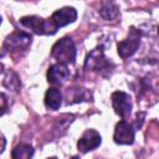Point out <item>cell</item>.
<instances>
[{
    "instance_id": "obj_1",
    "label": "cell",
    "mask_w": 159,
    "mask_h": 159,
    "mask_svg": "<svg viewBox=\"0 0 159 159\" xmlns=\"http://www.w3.org/2000/svg\"><path fill=\"white\" fill-rule=\"evenodd\" d=\"M51 55L55 60H57V62L66 63V65L73 63L75 58H76V47H75L72 39L63 37V39L58 40L52 46Z\"/></svg>"
},
{
    "instance_id": "obj_2",
    "label": "cell",
    "mask_w": 159,
    "mask_h": 159,
    "mask_svg": "<svg viewBox=\"0 0 159 159\" xmlns=\"http://www.w3.org/2000/svg\"><path fill=\"white\" fill-rule=\"evenodd\" d=\"M20 22L25 27L32 30L35 34H39V35H52L57 31V27L51 19L43 20L39 16H26V17H22Z\"/></svg>"
},
{
    "instance_id": "obj_3",
    "label": "cell",
    "mask_w": 159,
    "mask_h": 159,
    "mask_svg": "<svg viewBox=\"0 0 159 159\" xmlns=\"http://www.w3.org/2000/svg\"><path fill=\"white\" fill-rule=\"evenodd\" d=\"M139 45H140V32L137 29L130 27L128 36L123 41H120L117 46L118 55L122 58H128L137 52Z\"/></svg>"
},
{
    "instance_id": "obj_4",
    "label": "cell",
    "mask_w": 159,
    "mask_h": 159,
    "mask_svg": "<svg viewBox=\"0 0 159 159\" xmlns=\"http://www.w3.org/2000/svg\"><path fill=\"white\" fill-rule=\"evenodd\" d=\"M112 104L114 108V112L122 118L125 119L130 116L132 112V99L130 96L125 92L117 91L112 94Z\"/></svg>"
},
{
    "instance_id": "obj_5",
    "label": "cell",
    "mask_w": 159,
    "mask_h": 159,
    "mask_svg": "<svg viewBox=\"0 0 159 159\" xmlns=\"http://www.w3.org/2000/svg\"><path fill=\"white\" fill-rule=\"evenodd\" d=\"M109 62L108 60L104 57L103 55V50L102 47L93 50L86 60L84 63V68L86 70H91V71H96V72H103V71H108L109 70Z\"/></svg>"
},
{
    "instance_id": "obj_6",
    "label": "cell",
    "mask_w": 159,
    "mask_h": 159,
    "mask_svg": "<svg viewBox=\"0 0 159 159\" xmlns=\"http://www.w3.org/2000/svg\"><path fill=\"white\" fill-rule=\"evenodd\" d=\"M113 139L117 144H124V145L132 144L134 142V129L132 124L125 122V119H122L120 122H118L116 124Z\"/></svg>"
},
{
    "instance_id": "obj_7",
    "label": "cell",
    "mask_w": 159,
    "mask_h": 159,
    "mask_svg": "<svg viewBox=\"0 0 159 159\" xmlns=\"http://www.w3.org/2000/svg\"><path fill=\"white\" fill-rule=\"evenodd\" d=\"M101 142H102V138H101V134L94 130V129H87L82 137L78 139L77 142V147H78V150L82 152V153H87L89 150H93L96 148H98L101 145Z\"/></svg>"
},
{
    "instance_id": "obj_8",
    "label": "cell",
    "mask_w": 159,
    "mask_h": 159,
    "mask_svg": "<svg viewBox=\"0 0 159 159\" xmlns=\"http://www.w3.org/2000/svg\"><path fill=\"white\" fill-rule=\"evenodd\" d=\"M77 19V11L75 7H71V6H66V7H62L57 11H55L51 16V20L52 22L56 25V27H63L68 24H72L75 22Z\"/></svg>"
},
{
    "instance_id": "obj_9",
    "label": "cell",
    "mask_w": 159,
    "mask_h": 159,
    "mask_svg": "<svg viewBox=\"0 0 159 159\" xmlns=\"http://www.w3.org/2000/svg\"><path fill=\"white\" fill-rule=\"evenodd\" d=\"M70 76V70L66 63L57 62L52 65L47 71V81L51 84H61Z\"/></svg>"
},
{
    "instance_id": "obj_10",
    "label": "cell",
    "mask_w": 159,
    "mask_h": 159,
    "mask_svg": "<svg viewBox=\"0 0 159 159\" xmlns=\"http://www.w3.org/2000/svg\"><path fill=\"white\" fill-rule=\"evenodd\" d=\"M31 43V36L24 32H15L10 35L5 41V48L17 51V50H25Z\"/></svg>"
},
{
    "instance_id": "obj_11",
    "label": "cell",
    "mask_w": 159,
    "mask_h": 159,
    "mask_svg": "<svg viewBox=\"0 0 159 159\" xmlns=\"http://www.w3.org/2000/svg\"><path fill=\"white\" fill-rule=\"evenodd\" d=\"M61 103H62V94L60 89L56 87L48 88L45 94V106L51 111H56L60 108Z\"/></svg>"
},
{
    "instance_id": "obj_12",
    "label": "cell",
    "mask_w": 159,
    "mask_h": 159,
    "mask_svg": "<svg viewBox=\"0 0 159 159\" xmlns=\"http://www.w3.org/2000/svg\"><path fill=\"white\" fill-rule=\"evenodd\" d=\"M99 14L104 20H113L119 15V7L112 0H107L102 2Z\"/></svg>"
},
{
    "instance_id": "obj_13",
    "label": "cell",
    "mask_w": 159,
    "mask_h": 159,
    "mask_svg": "<svg viewBox=\"0 0 159 159\" xmlns=\"http://www.w3.org/2000/svg\"><path fill=\"white\" fill-rule=\"evenodd\" d=\"M34 155V148L30 144H20L15 147V149L11 153V157L14 159H29Z\"/></svg>"
},
{
    "instance_id": "obj_14",
    "label": "cell",
    "mask_w": 159,
    "mask_h": 159,
    "mask_svg": "<svg viewBox=\"0 0 159 159\" xmlns=\"http://www.w3.org/2000/svg\"><path fill=\"white\" fill-rule=\"evenodd\" d=\"M1 102H2V107H1L2 112H1V113L4 114V112H5V94H4V93L1 94Z\"/></svg>"
},
{
    "instance_id": "obj_15",
    "label": "cell",
    "mask_w": 159,
    "mask_h": 159,
    "mask_svg": "<svg viewBox=\"0 0 159 159\" xmlns=\"http://www.w3.org/2000/svg\"><path fill=\"white\" fill-rule=\"evenodd\" d=\"M1 140H2V145H1L0 153H2V152H4V149H5V138H4V137H1Z\"/></svg>"
},
{
    "instance_id": "obj_16",
    "label": "cell",
    "mask_w": 159,
    "mask_h": 159,
    "mask_svg": "<svg viewBox=\"0 0 159 159\" xmlns=\"http://www.w3.org/2000/svg\"><path fill=\"white\" fill-rule=\"evenodd\" d=\"M158 34H159V29H158Z\"/></svg>"
}]
</instances>
